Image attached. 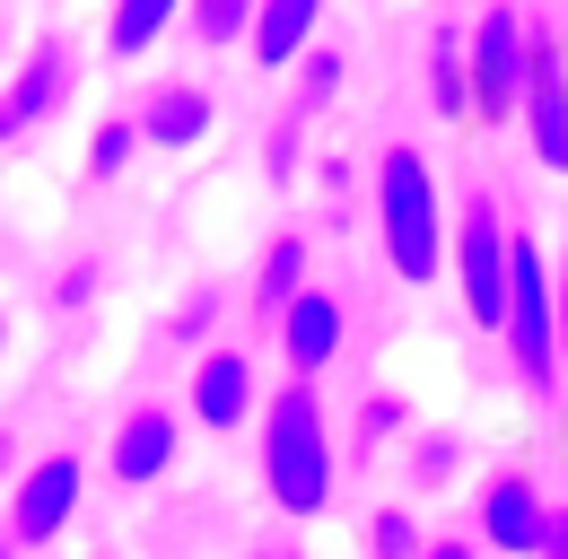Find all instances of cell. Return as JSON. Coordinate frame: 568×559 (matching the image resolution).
I'll return each instance as SVG.
<instances>
[{"instance_id":"5","label":"cell","mask_w":568,"mask_h":559,"mask_svg":"<svg viewBox=\"0 0 568 559\" xmlns=\"http://www.w3.org/2000/svg\"><path fill=\"white\" fill-rule=\"evenodd\" d=\"M516 88H525V27H516V9H498V0H490V18L464 35V105L507 114Z\"/></svg>"},{"instance_id":"21","label":"cell","mask_w":568,"mask_h":559,"mask_svg":"<svg viewBox=\"0 0 568 559\" xmlns=\"http://www.w3.org/2000/svg\"><path fill=\"white\" fill-rule=\"evenodd\" d=\"M403 403H394V394H376V403H367V411H358V437H351V464H367V455H376V446H394V437H403Z\"/></svg>"},{"instance_id":"19","label":"cell","mask_w":568,"mask_h":559,"mask_svg":"<svg viewBox=\"0 0 568 559\" xmlns=\"http://www.w3.org/2000/svg\"><path fill=\"white\" fill-rule=\"evenodd\" d=\"M132 157H141V132H132V114H114V123H97V132H88V175H105V184H114Z\"/></svg>"},{"instance_id":"13","label":"cell","mask_w":568,"mask_h":559,"mask_svg":"<svg viewBox=\"0 0 568 559\" xmlns=\"http://www.w3.org/2000/svg\"><path fill=\"white\" fill-rule=\"evenodd\" d=\"M315 18H324V0H254V27H245L254 62H263V70H288L306 44H315Z\"/></svg>"},{"instance_id":"12","label":"cell","mask_w":568,"mask_h":559,"mask_svg":"<svg viewBox=\"0 0 568 559\" xmlns=\"http://www.w3.org/2000/svg\"><path fill=\"white\" fill-rule=\"evenodd\" d=\"M132 132H141V149H193V140H211V96L193 79H166V88H149Z\"/></svg>"},{"instance_id":"30","label":"cell","mask_w":568,"mask_h":559,"mask_svg":"<svg viewBox=\"0 0 568 559\" xmlns=\"http://www.w3.org/2000/svg\"><path fill=\"white\" fill-rule=\"evenodd\" d=\"M0 559H18V542H0Z\"/></svg>"},{"instance_id":"15","label":"cell","mask_w":568,"mask_h":559,"mask_svg":"<svg viewBox=\"0 0 568 559\" xmlns=\"http://www.w3.org/2000/svg\"><path fill=\"white\" fill-rule=\"evenodd\" d=\"M297 288H306V236H281V245L263 254V272H254V306H263V315H281Z\"/></svg>"},{"instance_id":"7","label":"cell","mask_w":568,"mask_h":559,"mask_svg":"<svg viewBox=\"0 0 568 559\" xmlns=\"http://www.w3.org/2000/svg\"><path fill=\"white\" fill-rule=\"evenodd\" d=\"M272 324H281V358L297 367V376H324V367L342 358V333H351L342 297H324V288H297Z\"/></svg>"},{"instance_id":"10","label":"cell","mask_w":568,"mask_h":559,"mask_svg":"<svg viewBox=\"0 0 568 559\" xmlns=\"http://www.w3.org/2000/svg\"><path fill=\"white\" fill-rule=\"evenodd\" d=\"M193 419H202L211 437L254 419V367H245V349H202V358H193Z\"/></svg>"},{"instance_id":"11","label":"cell","mask_w":568,"mask_h":559,"mask_svg":"<svg viewBox=\"0 0 568 559\" xmlns=\"http://www.w3.org/2000/svg\"><path fill=\"white\" fill-rule=\"evenodd\" d=\"M105 464H114V481H123V489H149L166 464H175V411L141 403V411L114 428V455H105Z\"/></svg>"},{"instance_id":"1","label":"cell","mask_w":568,"mask_h":559,"mask_svg":"<svg viewBox=\"0 0 568 559\" xmlns=\"http://www.w3.org/2000/svg\"><path fill=\"white\" fill-rule=\"evenodd\" d=\"M333 472H342V455H333L324 403H315V385L297 376L281 403L263 411V481L281 498V516H324V507H333Z\"/></svg>"},{"instance_id":"16","label":"cell","mask_w":568,"mask_h":559,"mask_svg":"<svg viewBox=\"0 0 568 559\" xmlns=\"http://www.w3.org/2000/svg\"><path fill=\"white\" fill-rule=\"evenodd\" d=\"M297 123H315V114H324V105H333V96H342V53H333V44H306V53H297Z\"/></svg>"},{"instance_id":"18","label":"cell","mask_w":568,"mask_h":559,"mask_svg":"<svg viewBox=\"0 0 568 559\" xmlns=\"http://www.w3.org/2000/svg\"><path fill=\"white\" fill-rule=\"evenodd\" d=\"M184 27L202 35V44H245V27H254V0H184Z\"/></svg>"},{"instance_id":"27","label":"cell","mask_w":568,"mask_h":559,"mask_svg":"<svg viewBox=\"0 0 568 559\" xmlns=\"http://www.w3.org/2000/svg\"><path fill=\"white\" fill-rule=\"evenodd\" d=\"M420 559H473V542H420Z\"/></svg>"},{"instance_id":"23","label":"cell","mask_w":568,"mask_h":559,"mask_svg":"<svg viewBox=\"0 0 568 559\" xmlns=\"http://www.w3.org/2000/svg\"><path fill=\"white\" fill-rule=\"evenodd\" d=\"M263 166H272V184H288L297 166H306V123L288 114V123H272V140H263Z\"/></svg>"},{"instance_id":"14","label":"cell","mask_w":568,"mask_h":559,"mask_svg":"<svg viewBox=\"0 0 568 559\" xmlns=\"http://www.w3.org/2000/svg\"><path fill=\"white\" fill-rule=\"evenodd\" d=\"M175 18H184V0H114V27H105V44H114L123 62H141V53L166 35V27H175Z\"/></svg>"},{"instance_id":"20","label":"cell","mask_w":568,"mask_h":559,"mask_svg":"<svg viewBox=\"0 0 568 559\" xmlns=\"http://www.w3.org/2000/svg\"><path fill=\"white\" fill-rule=\"evenodd\" d=\"M455 472H464V437L455 428H428L420 446H412V481L437 489V481H455Z\"/></svg>"},{"instance_id":"28","label":"cell","mask_w":568,"mask_h":559,"mask_svg":"<svg viewBox=\"0 0 568 559\" xmlns=\"http://www.w3.org/2000/svg\"><path fill=\"white\" fill-rule=\"evenodd\" d=\"M254 559H306V551H288V542H281V551H254Z\"/></svg>"},{"instance_id":"2","label":"cell","mask_w":568,"mask_h":559,"mask_svg":"<svg viewBox=\"0 0 568 559\" xmlns=\"http://www.w3.org/2000/svg\"><path fill=\"white\" fill-rule=\"evenodd\" d=\"M376 227H385V263L403 280H437L446 263V202L420 149H385L376 157Z\"/></svg>"},{"instance_id":"9","label":"cell","mask_w":568,"mask_h":559,"mask_svg":"<svg viewBox=\"0 0 568 559\" xmlns=\"http://www.w3.org/2000/svg\"><path fill=\"white\" fill-rule=\"evenodd\" d=\"M62 96H71V53H62V44H36L27 70L9 79V96H0V140H27Z\"/></svg>"},{"instance_id":"8","label":"cell","mask_w":568,"mask_h":559,"mask_svg":"<svg viewBox=\"0 0 568 559\" xmlns=\"http://www.w3.org/2000/svg\"><path fill=\"white\" fill-rule=\"evenodd\" d=\"M542 507H551V498L525 481V472H498V481L473 498V525H481V542H490V551L525 559V551H534V533H542Z\"/></svg>"},{"instance_id":"4","label":"cell","mask_w":568,"mask_h":559,"mask_svg":"<svg viewBox=\"0 0 568 559\" xmlns=\"http://www.w3.org/2000/svg\"><path fill=\"white\" fill-rule=\"evenodd\" d=\"M455 280H464V315L498 333V297H507V218H498L490 193L455 210Z\"/></svg>"},{"instance_id":"29","label":"cell","mask_w":568,"mask_h":559,"mask_svg":"<svg viewBox=\"0 0 568 559\" xmlns=\"http://www.w3.org/2000/svg\"><path fill=\"white\" fill-rule=\"evenodd\" d=\"M0 349H9V315H0Z\"/></svg>"},{"instance_id":"17","label":"cell","mask_w":568,"mask_h":559,"mask_svg":"<svg viewBox=\"0 0 568 559\" xmlns=\"http://www.w3.org/2000/svg\"><path fill=\"white\" fill-rule=\"evenodd\" d=\"M428 96H437V114H464V35L455 27L428 35Z\"/></svg>"},{"instance_id":"25","label":"cell","mask_w":568,"mask_h":559,"mask_svg":"<svg viewBox=\"0 0 568 559\" xmlns=\"http://www.w3.org/2000/svg\"><path fill=\"white\" fill-rule=\"evenodd\" d=\"M525 559H568V507H542V533H534Z\"/></svg>"},{"instance_id":"24","label":"cell","mask_w":568,"mask_h":559,"mask_svg":"<svg viewBox=\"0 0 568 559\" xmlns=\"http://www.w3.org/2000/svg\"><path fill=\"white\" fill-rule=\"evenodd\" d=\"M211 324H219V288H193V297L175 306V342H202Z\"/></svg>"},{"instance_id":"3","label":"cell","mask_w":568,"mask_h":559,"mask_svg":"<svg viewBox=\"0 0 568 559\" xmlns=\"http://www.w3.org/2000/svg\"><path fill=\"white\" fill-rule=\"evenodd\" d=\"M498 342L516 349L525 385L551 394L560 385V315H551V263L534 236H507V297H498Z\"/></svg>"},{"instance_id":"6","label":"cell","mask_w":568,"mask_h":559,"mask_svg":"<svg viewBox=\"0 0 568 559\" xmlns=\"http://www.w3.org/2000/svg\"><path fill=\"white\" fill-rule=\"evenodd\" d=\"M79 489H88L79 455H44V464H27V481H18V498H9V533H18V542H53V533L79 516Z\"/></svg>"},{"instance_id":"26","label":"cell","mask_w":568,"mask_h":559,"mask_svg":"<svg viewBox=\"0 0 568 559\" xmlns=\"http://www.w3.org/2000/svg\"><path fill=\"white\" fill-rule=\"evenodd\" d=\"M88 297H97V263H71L53 280V306H88Z\"/></svg>"},{"instance_id":"22","label":"cell","mask_w":568,"mask_h":559,"mask_svg":"<svg viewBox=\"0 0 568 559\" xmlns=\"http://www.w3.org/2000/svg\"><path fill=\"white\" fill-rule=\"evenodd\" d=\"M367 551L376 559H420V516H412V507H385V516L367 525Z\"/></svg>"}]
</instances>
